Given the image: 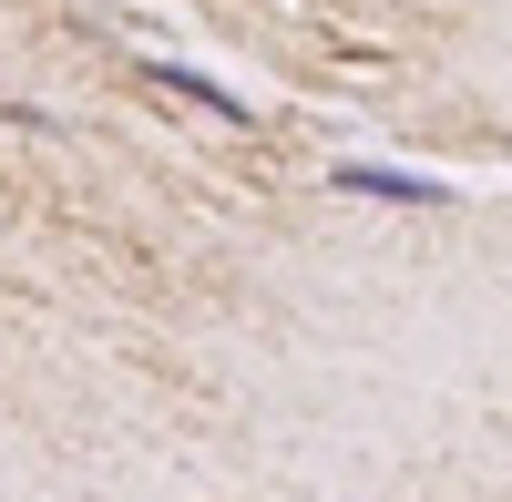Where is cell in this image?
I'll use <instances>...</instances> for the list:
<instances>
[{"instance_id":"obj_1","label":"cell","mask_w":512,"mask_h":502,"mask_svg":"<svg viewBox=\"0 0 512 502\" xmlns=\"http://www.w3.org/2000/svg\"><path fill=\"white\" fill-rule=\"evenodd\" d=\"M328 185L338 195H369V205H461L441 175H420V164H369V154L359 164H328Z\"/></svg>"},{"instance_id":"obj_2","label":"cell","mask_w":512,"mask_h":502,"mask_svg":"<svg viewBox=\"0 0 512 502\" xmlns=\"http://www.w3.org/2000/svg\"><path fill=\"white\" fill-rule=\"evenodd\" d=\"M144 82H164V93H185L195 113H216V123H256L236 82H216V72H195V62H164V52H154V62H144Z\"/></svg>"}]
</instances>
